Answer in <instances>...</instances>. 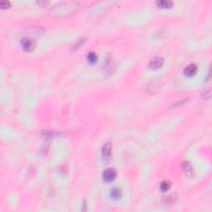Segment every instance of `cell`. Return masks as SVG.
<instances>
[{"mask_svg": "<svg viewBox=\"0 0 212 212\" xmlns=\"http://www.w3.org/2000/svg\"><path fill=\"white\" fill-rule=\"evenodd\" d=\"M0 6H1L2 9H8L10 7V3L9 1H2L0 3Z\"/></svg>", "mask_w": 212, "mask_h": 212, "instance_id": "4fadbf2b", "label": "cell"}, {"mask_svg": "<svg viewBox=\"0 0 212 212\" xmlns=\"http://www.w3.org/2000/svg\"><path fill=\"white\" fill-rule=\"evenodd\" d=\"M88 62L90 63V64H94L97 62V55L95 52H90V54L88 55Z\"/></svg>", "mask_w": 212, "mask_h": 212, "instance_id": "7c38bea8", "label": "cell"}, {"mask_svg": "<svg viewBox=\"0 0 212 212\" xmlns=\"http://www.w3.org/2000/svg\"><path fill=\"white\" fill-rule=\"evenodd\" d=\"M114 67V62L112 61V58H107L105 61V65H104V68H105V71L107 72H112L113 68Z\"/></svg>", "mask_w": 212, "mask_h": 212, "instance_id": "9c48e42d", "label": "cell"}, {"mask_svg": "<svg viewBox=\"0 0 212 212\" xmlns=\"http://www.w3.org/2000/svg\"><path fill=\"white\" fill-rule=\"evenodd\" d=\"M183 170L185 171V173L189 176V177H191L194 175V170H193V167L191 165V163H189L188 162H186L183 163Z\"/></svg>", "mask_w": 212, "mask_h": 212, "instance_id": "52a82bcc", "label": "cell"}, {"mask_svg": "<svg viewBox=\"0 0 212 212\" xmlns=\"http://www.w3.org/2000/svg\"><path fill=\"white\" fill-rule=\"evenodd\" d=\"M117 177V171L114 168H108L103 173V178L107 182H111Z\"/></svg>", "mask_w": 212, "mask_h": 212, "instance_id": "3957f363", "label": "cell"}, {"mask_svg": "<svg viewBox=\"0 0 212 212\" xmlns=\"http://www.w3.org/2000/svg\"><path fill=\"white\" fill-rule=\"evenodd\" d=\"M163 63H164L163 58L161 57V56H157V57L153 58L150 62L149 67L152 69L157 70V69H159V68H161L162 67Z\"/></svg>", "mask_w": 212, "mask_h": 212, "instance_id": "5b68a950", "label": "cell"}, {"mask_svg": "<svg viewBox=\"0 0 212 212\" xmlns=\"http://www.w3.org/2000/svg\"><path fill=\"white\" fill-rule=\"evenodd\" d=\"M84 42H85V40H84V39H80L79 41L76 42L75 45H74V46H73V50H75V49H76V48L80 47V46L83 44Z\"/></svg>", "mask_w": 212, "mask_h": 212, "instance_id": "5bb4252c", "label": "cell"}, {"mask_svg": "<svg viewBox=\"0 0 212 212\" xmlns=\"http://www.w3.org/2000/svg\"><path fill=\"white\" fill-rule=\"evenodd\" d=\"M111 196L114 200H119L122 196V191L118 187L113 188L111 191Z\"/></svg>", "mask_w": 212, "mask_h": 212, "instance_id": "30bf717a", "label": "cell"}, {"mask_svg": "<svg viewBox=\"0 0 212 212\" xmlns=\"http://www.w3.org/2000/svg\"><path fill=\"white\" fill-rule=\"evenodd\" d=\"M157 5L160 8L162 9H170L173 6V3L169 0H162V1H158L157 2Z\"/></svg>", "mask_w": 212, "mask_h": 212, "instance_id": "ba28073f", "label": "cell"}, {"mask_svg": "<svg viewBox=\"0 0 212 212\" xmlns=\"http://www.w3.org/2000/svg\"><path fill=\"white\" fill-rule=\"evenodd\" d=\"M22 46L23 50L26 51H28V52H31V51L35 50L37 43L35 42V40H33V38H25L22 40Z\"/></svg>", "mask_w": 212, "mask_h": 212, "instance_id": "7a4b0ae2", "label": "cell"}, {"mask_svg": "<svg viewBox=\"0 0 212 212\" xmlns=\"http://www.w3.org/2000/svg\"><path fill=\"white\" fill-rule=\"evenodd\" d=\"M151 84H152V85H153V88H155V86H158V85H158V81H154V82H152ZM149 88H152V90H150L149 91H148V92H150V93H152V91H153V93L157 92V90H153V87H150V86H148V89H149Z\"/></svg>", "mask_w": 212, "mask_h": 212, "instance_id": "9a60e30c", "label": "cell"}, {"mask_svg": "<svg viewBox=\"0 0 212 212\" xmlns=\"http://www.w3.org/2000/svg\"><path fill=\"white\" fill-rule=\"evenodd\" d=\"M80 5L76 3H64L55 6V8L51 9L50 13L52 16H66L68 14H71L79 9Z\"/></svg>", "mask_w": 212, "mask_h": 212, "instance_id": "6da1fadb", "label": "cell"}, {"mask_svg": "<svg viewBox=\"0 0 212 212\" xmlns=\"http://www.w3.org/2000/svg\"><path fill=\"white\" fill-rule=\"evenodd\" d=\"M38 4L40 6H42V7H44V6H46L49 3L48 2H46V1H40V2H38Z\"/></svg>", "mask_w": 212, "mask_h": 212, "instance_id": "2e32d148", "label": "cell"}, {"mask_svg": "<svg viewBox=\"0 0 212 212\" xmlns=\"http://www.w3.org/2000/svg\"><path fill=\"white\" fill-rule=\"evenodd\" d=\"M112 155V146L110 144V143H105L102 148V158L103 160L105 162H108L109 160L111 158Z\"/></svg>", "mask_w": 212, "mask_h": 212, "instance_id": "277c9868", "label": "cell"}, {"mask_svg": "<svg viewBox=\"0 0 212 212\" xmlns=\"http://www.w3.org/2000/svg\"><path fill=\"white\" fill-rule=\"evenodd\" d=\"M171 187V183L168 181H163L161 185H160V188L162 191H167Z\"/></svg>", "mask_w": 212, "mask_h": 212, "instance_id": "8fae6325", "label": "cell"}, {"mask_svg": "<svg viewBox=\"0 0 212 212\" xmlns=\"http://www.w3.org/2000/svg\"><path fill=\"white\" fill-rule=\"evenodd\" d=\"M196 71H197V67L195 66V64H191V65L187 66V67L185 68L184 73H185V75L188 76V77H191V76L195 75Z\"/></svg>", "mask_w": 212, "mask_h": 212, "instance_id": "8992f818", "label": "cell"}]
</instances>
